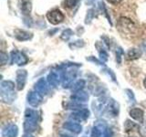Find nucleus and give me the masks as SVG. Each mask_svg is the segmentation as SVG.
Segmentation results:
<instances>
[{"mask_svg":"<svg viewBox=\"0 0 146 137\" xmlns=\"http://www.w3.org/2000/svg\"><path fill=\"white\" fill-rule=\"evenodd\" d=\"M15 37L17 40L19 41H26V40H29L32 39L33 34L30 33L29 31L26 30H22V29H16L15 30Z\"/></svg>","mask_w":146,"mask_h":137,"instance_id":"14","label":"nucleus"},{"mask_svg":"<svg viewBox=\"0 0 146 137\" xmlns=\"http://www.w3.org/2000/svg\"><path fill=\"white\" fill-rule=\"evenodd\" d=\"M60 137H73V136L68 135V134H60Z\"/></svg>","mask_w":146,"mask_h":137,"instance_id":"37","label":"nucleus"},{"mask_svg":"<svg viewBox=\"0 0 146 137\" xmlns=\"http://www.w3.org/2000/svg\"><path fill=\"white\" fill-rule=\"evenodd\" d=\"M104 71H106V72L108 73V75L111 77V80H112L113 81H116V77H115V74H114L113 71H112L111 70H110V68H105Z\"/></svg>","mask_w":146,"mask_h":137,"instance_id":"31","label":"nucleus"},{"mask_svg":"<svg viewBox=\"0 0 146 137\" xmlns=\"http://www.w3.org/2000/svg\"><path fill=\"white\" fill-rule=\"evenodd\" d=\"M47 80L49 85H51L53 87H58L59 83H60V81L62 80L61 75H59L56 71H51L48 73V75L47 77Z\"/></svg>","mask_w":146,"mask_h":137,"instance_id":"11","label":"nucleus"},{"mask_svg":"<svg viewBox=\"0 0 146 137\" xmlns=\"http://www.w3.org/2000/svg\"><path fill=\"white\" fill-rule=\"evenodd\" d=\"M10 59H11V64H17L18 66H24L29 62V59L26 56V55L18 51V50H13L10 53Z\"/></svg>","mask_w":146,"mask_h":137,"instance_id":"2","label":"nucleus"},{"mask_svg":"<svg viewBox=\"0 0 146 137\" xmlns=\"http://www.w3.org/2000/svg\"><path fill=\"white\" fill-rule=\"evenodd\" d=\"M27 72L26 70H17V88L18 90H21L24 89L26 81H27Z\"/></svg>","mask_w":146,"mask_h":137,"instance_id":"5","label":"nucleus"},{"mask_svg":"<svg viewBox=\"0 0 146 137\" xmlns=\"http://www.w3.org/2000/svg\"><path fill=\"white\" fill-rule=\"evenodd\" d=\"M70 117L73 120H76V121L86 120V119H88L90 117V111L86 107L80 109V110H76V111H74V112L71 114Z\"/></svg>","mask_w":146,"mask_h":137,"instance_id":"7","label":"nucleus"},{"mask_svg":"<svg viewBox=\"0 0 146 137\" xmlns=\"http://www.w3.org/2000/svg\"><path fill=\"white\" fill-rule=\"evenodd\" d=\"M42 95L36 90L30 91L27 94V102L31 105L32 107H38L42 102Z\"/></svg>","mask_w":146,"mask_h":137,"instance_id":"4","label":"nucleus"},{"mask_svg":"<svg viewBox=\"0 0 146 137\" xmlns=\"http://www.w3.org/2000/svg\"><path fill=\"white\" fill-rule=\"evenodd\" d=\"M84 45H85V43H84V41L83 40H76V41H74L73 43H70V49H80V48H82V47H84Z\"/></svg>","mask_w":146,"mask_h":137,"instance_id":"22","label":"nucleus"},{"mask_svg":"<svg viewBox=\"0 0 146 137\" xmlns=\"http://www.w3.org/2000/svg\"><path fill=\"white\" fill-rule=\"evenodd\" d=\"M23 137H34V136H32L30 134H26L23 135Z\"/></svg>","mask_w":146,"mask_h":137,"instance_id":"38","label":"nucleus"},{"mask_svg":"<svg viewBox=\"0 0 146 137\" xmlns=\"http://www.w3.org/2000/svg\"><path fill=\"white\" fill-rule=\"evenodd\" d=\"M56 31H58V29H55V30H53V31H49V34H51V35H53L55 32Z\"/></svg>","mask_w":146,"mask_h":137,"instance_id":"39","label":"nucleus"},{"mask_svg":"<svg viewBox=\"0 0 146 137\" xmlns=\"http://www.w3.org/2000/svg\"><path fill=\"white\" fill-rule=\"evenodd\" d=\"M73 35V31L70 29H65L64 30L62 33H61V35H60V39H62V40H64V41H67V40H68L70 39V37Z\"/></svg>","mask_w":146,"mask_h":137,"instance_id":"20","label":"nucleus"},{"mask_svg":"<svg viewBox=\"0 0 146 137\" xmlns=\"http://www.w3.org/2000/svg\"><path fill=\"white\" fill-rule=\"evenodd\" d=\"M95 17V10L93 8H90L87 12L86 15V18H85V23L86 24H90L91 20L93 19V17Z\"/></svg>","mask_w":146,"mask_h":137,"instance_id":"21","label":"nucleus"},{"mask_svg":"<svg viewBox=\"0 0 146 137\" xmlns=\"http://www.w3.org/2000/svg\"><path fill=\"white\" fill-rule=\"evenodd\" d=\"M63 127L65 128L66 130L73 132V134H80L81 131H82V126L80 124V123H78L75 121H68V122H66L63 124Z\"/></svg>","mask_w":146,"mask_h":137,"instance_id":"9","label":"nucleus"},{"mask_svg":"<svg viewBox=\"0 0 146 137\" xmlns=\"http://www.w3.org/2000/svg\"><path fill=\"white\" fill-rule=\"evenodd\" d=\"M141 50L138 49H131L126 54V58L129 61H134V59L141 58Z\"/></svg>","mask_w":146,"mask_h":137,"instance_id":"16","label":"nucleus"},{"mask_svg":"<svg viewBox=\"0 0 146 137\" xmlns=\"http://www.w3.org/2000/svg\"><path fill=\"white\" fill-rule=\"evenodd\" d=\"M135 128H139V126L137 125L135 122H131V120H126V122L124 123V130H125V132L133 131Z\"/></svg>","mask_w":146,"mask_h":137,"instance_id":"19","label":"nucleus"},{"mask_svg":"<svg viewBox=\"0 0 146 137\" xmlns=\"http://www.w3.org/2000/svg\"><path fill=\"white\" fill-rule=\"evenodd\" d=\"M143 86H144V88L146 89V77H145V79L143 80Z\"/></svg>","mask_w":146,"mask_h":137,"instance_id":"40","label":"nucleus"},{"mask_svg":"<svg viewBox=\"0 0 146 137\" xmlns=\"http://www.w3.org/2000/svg\"><path fill=\"white\" fill-rule=\"evenodd\" d=\"M129 114L132 119H134L137 122H139L141 123H143L144 122V112L141 109L132 108L130 111Z\"/></svg>","mask_w":146,"mask_h":137,"instance_id":"13","label":"nucleus"},{"mask_svg":"<svg viewBox=\"0 0 146 137\" xmlns=\"http://www.w3.org/2000/svg\"><path fill=\"white\" fill-rule=\"evenodd\" d=\"M125 93L128 96V98H129V100H131V102H135V96H134L133 91H132L131 90H130V89H126L125 90Z\"/></svg>","mask_w":146,"mask_h":137,"instance_id":"27","label":"nucleus"},{"mask_svg":"<svg viewBox=\"0 0 146 137\" xmlns=\"http://www.w3.org/2000/svg\"><path fill=\"white\" fill-rule=\"evenodd\" d=\"M24 23L27 26V27H32V20H31V18H29V17H26L24 18Z\"/></svg>","mask_w":146,"mask_h":137,"instance_id":"33","label":"nucleus"},{"mask_svg":"<svg viewBox=\"0 0 146 137\" xmlns=\"http://www.w3.org/2000/svg\"><path fill=\"white\" fill-rule=\"evenodd\" d=\"M20 9L24 16L29 17V14L32 9V5L29 0H20Z\"/></svg>","mask_w":146,"mask_h":137,"instance_id":"15","label":"nucleus"},{"mask_svg":"<svg viewBox=\"0 0 146 137\" xmlns=\"http://www.w3.org/2000/svg\"><path fill=\"white\" fill-rule=\"evenodd\" d=\"M17 134L18 127L16 124H14V123L7 124L2 130V137H17Z\"/></svg>","mask_w":146,"mask_h":137,"instance_id":"6","label":"nucleus"},{"mask_svg":"<svg viewBox=\"0 0 146 137\" xmlns=\"http://www.w3.org/2000/svg\"><path fill=\"white\" fill-rule=\"evenodd\" d=\"M96 48L98 49V51H99V55H100V59L102 61V62H105L108 61V53L106 50L104 49L102 43L97 42L96 43Z\"/></svg>","mask_w":146,"mask_h":137,"instance_id":"17","label":"nucleus"},{"mask_svg":"<svg viewBox=\"0 0 146 137\" xmlns=\"http://www.w3.org/2000/svg\"><path fill=\"white\" fill-rule=\"evenodd\" d=\"M80 1V0H65V7L68 8H72V7H74Z\"/></svg>","mask_w":146,"mask_h":137,"instance_id":"26","label":"nucleus"},{"mask_svg":"<svg viewBox=\"0 0 146 137\" xmlns=\"http://www.w3.org/2000/svg\"><path fill=\"white\" fill-rule=\"evenodd\" d=\"M121 55H123V50L121 48H118L116 50V59L118 63H121Z\"/></svg>","mask_w":146,"mask_h":137,"instance_id":"29","label":"nucleus"},{"mask_svg":"<svg viewBox=\"0 0 146 137\" xmlns=\"http://www.w3.org/2000/svg\"><path fill=\"white\" fill-rule=\"evenodd\" d=\"M48 85L49 84L47 80H45L44 78H40L35 85V89L38 92L43 96L48 92Z\"/></svg>","mask_w":146,"mask_h":137,"instance_id":"8","label":"nucleus"},{"mask_svg":"<svg viewBox=\"0 0 146 137\" xmlns=\"http://www.w3.org/2000/svg\"><path fill=\"white\" fill-rule=\"evenodd\" d=\"M87 61H92L96 64H98V65H103V62L102 61H99L98 59H96L95 57L93 56H90L89 58H87Z\"/></svg>","mask_w":146,"mask_h":137,"instance_id":"30","label":"nucleus"},{"mask_svg":"<svg viewBox=\"0 0 146 137\" xmlns=\"http://www.w3.org/2000/svg\"><path fill=\"white\" fill-rule=\"evenodd\" d=\"M64 17H64L63 13L58 9H53L47 14L48 20L52 25H58L59 23H61L64 20Z\"/></svg>","mask_w":146,"mask_h":137,"instance_id":"3","label":"nucleus"},{"mask_svg":"<svg viewBox=\"0 0 146 137\" xmlns=\"http://www.w3.org/2000/svg\"><path fill=\"white\" fill-rule=\"evenodd\" d=\"M102 137H112V131L110 129V128H108L106 132L102 135Z\"/></svg>","mask_w":146,"mask_h":137,"instance_id":"32","label":"nucleus"},{"mask_svg":"<svg viewBox=\"0 0 146 137\" xmlns=\"http://www.w3.org/2000/svg\"><path fill=\"white\" fill-rule=\"evenodd\" d=\"M141 47H143V49L144 50H146V40H144L143 42V44H141Z\"/></svg>","mask_w":146,"mask_h":137,"instance_id":"36","label":"nucleus"},{"mask_svg":"<svg viewBox=\"0 0 146 137\" xmlns=\"http://www.w3.org/2000/svg\"><path fill=\"white\" fill-rule=\"evenodd\" d=\"M107 1L109 3H111V4H113V5H117L119 3H121L122 0H107Z\"/></svg>","mask_w":146,"mask_h":137,"instance_id":"34","label":"nucleus"},{"mask_svg":"<svg viewBox=\"0 0 146 137\" xmlns=\"http://www.w3.org/2000/svg\"><path fill=\"white\" fill-rule=\"evenodd\" d=\"M25 121L38 123L39 113L33 109H27L25 112Z\"/></svg>","mask_w":146,"mask_h":137,"instance_id":"12","label":"nucleus"},{"mask_svg":"<svg viewBox=\"0 0 146 137\" xmlns=\"http://www.w3.org/2000/svg\"><path fill=\"white\" fill-rule=\"evenodd\" d=\"M99 7H100V10L102 11V13H104V15L107 17V18H108V20H109V22H110V24L111 25V17H110V16L108 15V11H107V9H106V7H105V5H104V3L103 2H100L99 3Z\"/></svg>","mask_w":146,"mask_h":137,"instance_id":"25","label":"nucleus"},{"mask_svg":"<svg viewBox=\"0 0 146 137\" xmlns=\"http://www.w3.org/2000/svg\"><path fill=\"white\" fill-rule=\"evenodd\" d=\"M86 84V82L84 80H79L78 81H76L72 86V91L73 92H77V91L82 90V89L84 88V86Z\"/></svg>","mask_w":146,"mask_h":137,"instance_id":"18","label":"nucleus"},{"mask_svg":"<svg viewBox=\"0 0 146 137\" xmlns=\"http://www.w3.org/2000/svg\"><path fill=\"white\" fill-rule=\"evenodd\" d=\"M8 55L7 53L4 52V51H1V53H0V63H1V65H6V64L7 63L8 61Z\"/></svg>","mask_w":146,"mask_h":137,"instance_id":"23","label":"nucleus"},{"mask_svg":"<svg viewBox=\"0 0 146 137\" xmlns=\"http://www.w3.org/2000/svg\"><path fill=\"white\" fill-rule=\"evenodd\" d=\"M131 137H135V136H131Z\"/></svg>","mask_w":146,"mask_h":137,"instance_id":"41","label":"nucleus"},{"mask_svg":"<svg viewBox=\"0 0 146 137\" xmlns=\"http://www.w3.org/2000/svg\"><path fill=\"white\" fill-rule=\"evenodd\" d=\"M71 100L74 102H78V103H81V102H85L89 100V94L84 90H80L77 91V92H74L70 97Z\"/></svg>","mask_w":146,"mask_h":137,"instance_id":"10","label":"nucleus"},{"mask_svg":"<svg viewBox=\"0 0 146 137\" xmlns=\"http://www.w3.org/2000/svg\"><path fill=\"white\" fill-rule=\"evenodd\" d=\"M102 132L100 131L97 126H93L92 130H91V137H102Z\"/></svg>","mask_w":146,"mask_h":137,"instance_id":"24","label":"nucleus"},{"mask_svg":"<svg viewBox=\"0 0 146 137\" xmlns=\"http://www.w3.org/2000/svg\"><path fill=\"white\" fill-rule=\"evenodd\" d=\"M1 99L6 103H12L17 95L15 92V83L11 80H3L0 86Z\"/></svg>","mask_w":146,"mask_h":137,"instance_id":"1","label":"nucleus"},{"mask_svg":"<svg viewBox=\"0 0 146 137\" xmlns=\"http://www.w3.org/2000/svg\"><path fill=\"white\" fill-rule=\"evenodd\" d=\"M138 132H139V134L141 137H146V123H144V124L139 126Z\"/></svg>","mask_w":146,"mask_h":137,"instance_id":"28","label":"nucleus"},{"mask_svg":"<svg viewBox=\"0 0 146 137\" xmlns=\"http://www.w3.org/2000/svg\"><path fill=\"white\" fill-rule=\"evenodd\" d=\"M94 1H95V0H87V1H86V4H87V5H91V4H93V3H94Z\"/></svg>","mask_w":146,"mask_h":137,"instance_id":"35","label":"nucleus"}]
</instances>
